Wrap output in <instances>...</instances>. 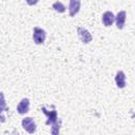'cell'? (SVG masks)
<instances>
[{
	"mask_svg": "<svg viewBox=\"0 0 135 135\" xmlns=\"http://www.w3.org/2000/svg\"><path fill=\"white\" fill-rule=\"evenodd\" d=\"M45 38H46V34H45V31L36 26L34 27L33 30V40L36 44H42L44 41H45Z\"/></svg>",
	"mask_w": 135,
	"mask_h": 135,
	"instance_id": "cell-1",
	"label": "cell"
},
{
	"mask_svg": "<svg viewBox=\"0 0 135 135\" xmlns=\"http://www.w3.org/2000/svg\"><path fill=\"white\" fill-rule=\"evenodd\" d=\"M77 33H78V36H79L80 40H81L83 43H89V42H91L92 39H93L91 33H90L86 28H84V27H82V26H79V27L77 28Z\"/></svg>",
	"mask_w": 135,
	"mask_h": 135,
	"instance_id": "cell-4",
	"label": "cell"
},
{
	"mask_svg": "<svg viewBox=\"0 0 135 135\" xmlns=\"http://www.w3.org/2000/svg\"><path fill=\"white\" fill-rule=\"evenodd\" d=\"M21 126L30 134H33L36 131V122L34 121V119L32 117H25V118H23L22 121H21Z\"/></svg>",
	"mask_w": 135,
	"mask_h": 135,
	"instance_id": "cell-2",
	"label": "cell"
},
{
	"mask_svg": "<svg viewBox=\"0 0 135 135\" xmlns=\"http://www.w3.org/2000/svg\"><path fill=\"white\" fill-rule=\"evenodd\" d=\"M41 111L47 116V120H46V124H51V126H53L54 123H56L57 121H58V116H57V111L56 110H51V111H49V110H46L44 107L41 109Z\"/></svg>",
	"mask_w": 135,
	"mask_h": 135,
	"instance_id": "cell-3",
	"label": "cell"
},
{
	"mask_svg": "<svg viewBox=\"0 0 135 135\" xmlns=\"http://www.w3.org/2000/svg\"><path fill=\"white\" fill-rule=\"evenodd\" d=\"M59 129H60V121H57V122L54 123L53 127H52V133H53L54 135L58 134V133H59Z\"/></svg>",
	"mask_w": 135,
	"mask_h": 135,
	"instance_id": "cell-11",
	"label": "cell"
},
{
	"mask_svg": "<svg viewBox=\"0 0 135 135\" xmlns=\"http://www.w3.org/2000/svg\"><path fill=\"white\" fill-rule=\"evenodd\" d=\"M115 21V16L112 12L107 11L103 13L102 15V23L104 24V26H111Z\"/></svg>",
	"mask_w": 135,
	"mask_h": 135,
	"instance_id": "cell-8",
	"label": "cell"
},
{
	"mask_svg": "<svg viewBox=\"0 0 135 135\" xmlns=\"http://www.w3.org/2000/svg\"><path fill=\"white\" fill-rule=\"evenodd\" d=\"M28 110H30V100H28L27 98H23V99L19 102V104L17 105V112H18L19 114L23 115V114L27 113Z\"/></svg>",
	"mask_w": 135,
	"mask_h": 135,
	"instance_id": "cell-7",
	"label": "cell"
},
{
	"mask_svg": "<svg viewBox=\"0 0 135 135\" xmlns=\"http://www.w3.org/2000/svg\"><path fill=\"white\" fill-rule=\"evenodd\" d=\"M80 4H81V0H70L69 12H70V16L71 17H74L79 12Z\"/></svg>",
	"mask_w": 135,
	"mask_h": 135,
	"instance_id": "cell-5",
	"label": "cell"
},
{
	"mask_svg": "<svg viewBox=\"0 0 135 135\" xmlns=\"http://www.w3.org/2000/svg\"><path fill=\"white\" fill-rule=\"evenodd\" d=\"M25 1H26V3H27L28 5H35V4L38 3L39 0H25Z\"/></svg>",
	"mask_w": 135,
	"mask_h": 135,
	"instance_id": "cell-12",
	"label": "cell"
},
{
	"mask_svg": "<svg viewBox=\"0 0 135 135\" xmlns=\"http://www.w3.org/2000/svg\"><path fill=\"white\" fill-rule=\"evenodd\" d=\"M126 17H127V14H126L124 11L118 12V14L115 17V22H116L117 28H119V30H122L123 28L124 23H126Z\"/></svg>",
	"mask_w": 135,
	"mask_h": 135,
	"instance_id": "cell-6",
	"label": "cell"
},
{
	"mask_svg": "<svg viewBox=\"0 0 135 135\" xmlns=\"http://www.w3.org/2000/svg\"><path fill=\"white\" fill-rule=\"evenodd\" d=\"M53 8H54L56 12H58V13H64V12H65V6H64L63 3L60 2V1L54 2V3H53Z\"/></svg>",
	"mask_w": 135,
	"mask_h": 135,
	"instance_id": "cell-10",
	"label": "cell"
},
{
	"mask_svg": "<svg viewBox=\"0 0 135 135\" xmlns=\"http://www.w3.org/2000/svg\"><path fill=\"white\" fill-rule=\"evenodd\" d=\"M115 82L119 89H123L126 86V74L122 71H118L115 75Z\"/></svg>",
	"mask_w": 135,
	"mask_h": 135,
	"instance_id": "cell-9",
	"label": "cell"
}]
</instances>
